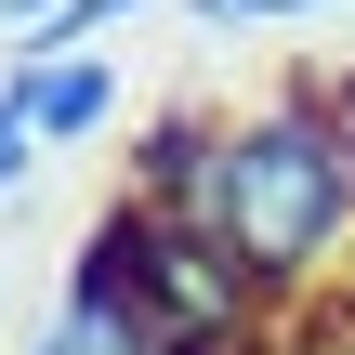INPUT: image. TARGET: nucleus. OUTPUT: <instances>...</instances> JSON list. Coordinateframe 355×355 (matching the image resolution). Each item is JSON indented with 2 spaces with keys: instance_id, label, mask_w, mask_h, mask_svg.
<instances>
[{
  "instance_id": "f03ea898",
  "label": "nucleus",
  "mask_w": 355,
  "mask_h": 355,
  "mask_svg": "<svg viewBox=\"0 0 355 355\" xmlns=\"http://www.w3.org/2000/svg\"><path fill=\"white\" fill-rule=\"evenodd\" d=\"M26 355H158L145 343V316H132V290H119V263H105V237L79 224V250H66V290H53V316L26 329Z\"/></svg>"
},
{
  "instance_id": "20e7f679",
  "label": "nucleus",
  "mask_w": 355,
  "mask_h": 355,
  "mask_svg": "<svg viewBox=\"0 0 355 355\" xmlns=\"http://www.w3.org/2000/svg\"><path fill=\"white\" fill-rule=\"evenodd\" d=\"M132 13H158V0H53V13L13 40V66H66V53H105Z\"/></svg>"
},
{
  "instance_id": "f257e3e1",
  "label": "nucleus",
  "mask_w": 355,
  "mask_h": 355,
  "mask_svg": "<svg viewBox=\"0 0 355 355\" xmlns=\"http://www.w3.org/2000/svg\"><path fill=\"white\" fill-rule=\"evenodd\" d=\"M184 224H211L277 303L343 290V263H355V158H343V119H329V79H277L263 105H224Z\"/></svg>"
},
{
  "instance_id": "423d86ee",
  "label": "nucleus",
  "mask_w": 355,
  "mask_h": 355,
  "mask_svg": "<svg viewBox=\"0 0 355 355\" xmlns=\"http://www.w3.org/2000/svg\"><path fill=\"white\" fill-rule=\"evenodd\" d=\"M40 158H53V145H40V132H26V119H13V105H0V211H13V198H26V184H40Z\"/></svg>"
},
{
  "instance_id": "0eeeda50",
  "label": "nucleus",
  "mask_w": 355,
  "mask_h": 355,
  "mask_svg": "<svg viewBox=\"0 0 355 355\" xmlns=\"http://www.w3.org/2000/svg\"><path fill=\"white\" fill-rule=\"evenodd\" d=\"M329 119H343V158H355V66H329Z\"/></svg>"
},
{
  "instance_id": "39448f33",
  "label": "nucleus",
  "mask_w": 355,
  "mask_h": 355,
  "mask_svg": "<svg viewBox=\"0 0 355 355\" xmlns=\"http://www.w3.org/2000/svg\"><path fill=\"white\" fill-rule=\"evenodd\" d=\"M184 26H211V40H263V26H303V0H171Z\"/></svg>"
},
{
  "instance_id": "6e6552de",
  "label": "nucleus",
  "mask_w": 355,
  "mask_h": 355,
  "mask_svg": "<svg viewBox=\"0 0 355 355\" xmlns=\"http://www.w3.org/2000/svg\"><path fill=\"white\" fill-rule=\"evenodd\" d=\"M343 66H355V0H343Z\"/></svg>"
},
{
  "instance_id": "7ed1b4c3",
  "label": "nucleus",
  "mask_w": 355,
  "mask_h": 355,
  "mask_svg": "<svg viewBox=\"0 0 355 355\" xmlns=\"http://www.w3.org/2000/svg\"><path fill=\"white\" fill-rule=\"evenodd\" d=\"M0 105L40 145H92V132H119V53H66V66H13L0 53Z\"/></svg>"
}]
</instances>
